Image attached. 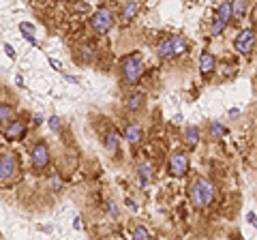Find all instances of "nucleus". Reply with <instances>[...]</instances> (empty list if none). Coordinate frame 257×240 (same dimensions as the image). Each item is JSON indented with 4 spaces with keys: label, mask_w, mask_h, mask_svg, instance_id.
I'll use <instances>...</instances> for the list:
<instances>
[{
    "label": "nucleus",
    "mask_w": 257,
    "mask_h": 240,
    "mask_svg": "<svg viewBox=\"0 0 257 240\" xmlns=\"http://www.w3.org/2000/svg\"><path fill=\"white\" fill-rule=\"evenodd\" d=\"M216 197V187L208 178H199L197 182H193L191 187V202L195 208H206L212 204V199Z\"/></svg>",
    "instance_id": "obj_1"
},
{
    "label": "nucleus",
    "mask_w": 257,
    "mask_h": 240,
    "mask_svg": "<svg viewBox=\"0 0 257 240\" xmlns=\"http://www.w3.org/2000/svg\"><path fill=\"white\" fill-rule=\"evenodd\" d=\"M187 52H189V41L187 37H180V35H174L157 45V54L161 58H176V56H182Z\"/></svg>",
    "instance_id": "obj_2"
},
{
    "label": "nucleus",
    "mask_w": 257,
    "mask_h": 240,
    "mask_svg": "<svg viewBox=\"0 0 257 240\" xmlns=\"http://www.w3.org/2000/svg\"><path fill=\"white\" fill-rule=\"evenodd\" d=\"M144 75V62L140 52H133L131 56H126L122 60V77L128 84H138L140 77Z\"/></svg>",
    "instance_id": "obj_3"
},
{
    "label": "nucleus",
    "mask_w": 257,
    "mask_h": 240,
    "mask_svg": "<svg viewBox=\"0 0 257 240\" xmlns=\"http://www.w3.org/2000/svg\"><path fill=\"white\" fill-rule=\"evenodd\" d=\"M114 22H116V15L111 9H107V7H101V9H96L90 15V26L94 33H99V35H105L107 30L114 26Z\"/></svg>",
    "instance_id": "obj_4"
},
{
    "label": "nucleus",
    "mask_w": 257,
    "mask_h": 240,
    "mask_svg": "<svg viewBox=\"0 0 257 240\" xmlns=\"http://www.w3.org/2000/svg\"><path fill=\"white\" fill-rule=\"evenodd\" d=\"M18 178V159L11 153L0 155V185H11Z\"/></svg>",
    "instance_id": "obj_5"
},
{
    "label": "nucleus",
    "mask_w": 257,
    "mask_h": 240,
    "mask_svg": "<svg viewBox=\"0 0 257 240\" xmlns=\"http://www.w3.org/2000/svg\"><path fill=\"white\" fill-rule=\"evenodd\" d=\"M255 43H257V30L255 28H244V30H240L238 33L236 41H234V47L238 50V54L248 56L253 52Z\"/></svg>",
    "instance_id": "obj_6"
},
{
    "label": "nucleus",
    "mask_w": 257,
    "mask_h": 240,
    "mask_svg": "<svg viewBox=\"0 0 257 240\" xmlns=\"http://www.w3.org/2000/svg\"><path fill=\"white\" fill-rule=\"evenodd\" d=\"M47 165H50V148L45 142H37L32 148V167L37 172H43L47 170Z\"/></svg>",
    "instance_id": "obj_7"
},
{
    "label": "nucleus",
    "mask_w": 257,
    "mask_h": 240,
    "mask_svg": "<svg viewBox=\"0 0 257 240\" xmlns=\"http://www.w3.org/2000/svg\"><path fill=\"white\" fill-rule=\"evenodd\" d=\"M170 174L176 176V178H182V176L189 174V157L182 150H176L170 157Z\"/></svg>",
    "instance_id": "obj_8"
},
{
    "label": "nucleus",
    "mask_w": 257,
    "mask_h": 240,
    "mask_svg": "<svg viewBox=\"0 0 257 240\" xmlns=\"http://www.w3.org/2000/svg\"><path fill=\"white\" fill-rule=\"evenodd\" d=\"M26 131H28V127H26V123L24 120H11L9 125H7V138L9 140H22L24 135H26Z\"/></svg>",
    "instance_id": "obj_9"
},
{
    "label": "nucleus",
    "mask_w": 257,
    "mask_h": 240,
    "mask_svg": "<svg viewBox=\"0 0 257 240\" xmlns=\"http://www.w3.org/2000/svg\"><path fill=\"white\" fill-rule=\"evenodd\" d=\"M199 71H202L204 77L212 75L214 71H216V58H214L210 52H204L202 56H199Z\"/></svg>",
    "instance_id": "obj_10"
},
{
    "label": "nucleus",
    "mask_w": 257,
    "mask_h": 240,
    "mask_svg": "<svg viewBox=\"0 0 257 240\" xmlns=\"http://www.w3.org/2000/svg\"><path fill=\"white\" fill-rule=\"evenodd\" d=\"M124 138L128 140V144L131 146H138V144L144 140V131H142V127L140 125H126V129H124Z\"/></svg>",
    "instance_id": "obj_11"
},
{
    "label": "nucleus",
    "mask_w": 257,
    "mask_h": 240,
    "mask_svg": "<svg viewBox=\"0 0 257 240\" xmlns=\"http://www.w3.org/2000/svg\"><path fill=\"white\" fill-rule=\"evenodd\" d=\"M140 3H122L120 5V20L122 22H131L135 15L140 13Z\"/></svg>",
    "instance_id": "obj_12"
},
{
    "label": "nucleus",
    "mask_w": 257,
    "mask_h": 240,
    "mask_svg": "<svg viewBox=\"0 0 257 240\" xmlns=\"http://www.w3.org/2000/svg\"><path fill=\"white\" fill-rule=\"evenodd\" d=\"M144 103H146V94H142V92H133V94H128L126 101H124V107L128 111H140L144 107Z\"/></svg>",
    "instance_id": "obj_13"
},
{
    "label": "nucleus",
    "mask_w": 257,
    "mask_h": 240,
    "mask_svg": "<svg viewBox=\"0 0 257 240\" xmlns=\"http://www.w3.org/2000/svg\"><path fill=\"white\" fill-rule=\"evenodd\" d=\"M138 178H140V185H142V187L148 185L150 178H152V165H150V163L142 161V163L138 165Z\"/></svg>",
    "instance_id": "obj_14"
},
{
    "label": "nucleus",
    "mask_w": 257,
    "mask_h": 240,
    "mask_svg": "<svg viewBox=\"0 0 257 240\" xmlns=\"http://www.w3.org/2000/svg\"><path fill=\"white\" fill-rule=\"evenodd\" d=\"M105 148L109 150L111 155H118V150H120V138H118V133L111 129L107 135H105Z\"/></svg>",
    "instance_id": "obj_15"
},
{
    "label": "nucleus",
    "mask_w": 257,
    "mask_h": 240,
    "mask_svg": "<svg viewBox=\"0 0 257 240\" xmlns=\"http://www.w3.org/2000/svg\"><path fill=\"white\" fill-rule=\"evenodd\" d=\"M11 118H13V105H9V103H0V127L9 125Z\"/></svg>",
    "instance_id": "obj_16"
},
{
    "label": "nucleus",
    "mask_w": 257,
    "mask_h": 240,
    "mask_svg": "<svg viewBox=\"0 0 257 240\" xmlns=\"http://www.w3.org/2000/svg\"><path fill=\"white\" fill-rule=\"evenodd\" d=\"M79 58H82V62H94L96 50L92 45H82V47H79Z\"/></svg>",
    "instance_id": "obj_17"
},
{
    "label": "nucleus",
    "mask_w": 257,
    "mask_h": 240,
    "mask_svg": "<svg viewBox=\"0 0 257 240\" xmlns=\"http://www.w3.org/2000/svg\"><path fill=\"white\" fill-rule=\"evenodd\" d=\"M216 18L223 20L225 24H229V20H231V3H221L219 9H216Z\"/></svg>",
    "instance_id": "obj_18"
},
{
    "label": "nucleus",
    "mask_w": 257,
    "mask_h": 240,
    "mask_svg": "<svg viewBox=\"0 0 257 240\" xmlns=\"http://www.w3.org/2000/svg\"><path fill=\"white\" fill-rule=\"evenodd\" d=\"M184 142H187L189 146H197L199 144V129L197 127H189V129L184 131Z\"/></svg>",
    "instance_id": "obj_19"
},
{
    "label": "nucleus",
    "mask_w": 257,
    "mask_h": 240,
    "mask_svg": "<svg viewBox=\"0 0 257 240\" xmlns=\"http://www.w3.org/2000/svg\"><path fill=\"white\" fill-rule=\"evenodd\" d=\"M246 13V3H231V20H242Z\"/></svg>",
    "instance_id": "obj_20"
},
{
    "label": "nucleus",
    "mask_w": 257,
    "mask_h": 240,
    "mask_svg": "<svg viewBox=\"0 0 257 240\" xmlns=\"http://www.w3.org/2000/svg\"><path fill=\"white\" fill-rule=\"evenodd\" d=\"M210 133H212L214 140H219V138H223V135H227V129H225L221 123H212L210 125Z\"/></svg>",
    "instance_id": "obj_21"
},
{
    "label": "nucleus",
    "mask_w": 257,
    "mask_h": 240,
    "mask_svg": "<svg viewBox=\"0 0 257 240\" xmlns=\"http://www.w3.org/2000/svg\"><path fill=\"white\" fill-rule=\"evenodd\" d=\"M225 28H227V24H225L223 20H219V18L214 15V20H212V37H219Z\"/></svg>",
    "instance_id": "obj_22"
},
{
    "label": "nucleus",
    "mask_w": 257,
    "mask_h": 240,
    "mask_svg": "<svg viewBox=\"0 0 257 240\" xmlns=\"http://www.w3.org/2000/svg\"><path fill=\"white\" fill-rule=\"evenodd\" d=\"M133 240H148V229L144 225H135L133 227Z\"/></svg>",
    "instance_id": "obj_23"
},
{
    "label": "nucleus",
    "mask_w": 257,
    "mask_h": 240,
    "mask_svg": "<svg viewBox=\"0 0 257 240\" xmlns=\"http://www.w3.org/2000/svg\"><path fill=\"white\" fill-rule=\"evenodd\" d=\"M47 127H50V131H54V133H60V129H62L60 118H58V116H52L50 120H47Z\"/></svg>",
    "instance_id": "obj_24"
},
{
    "label": "nucleus",
    "mask_w": 257,
    "mask_h": 240,
    "mask_svg": "<svg viewBox=\"0 0 257 240\" xmlns=\"http://www.w3.org/2000/svg\"><path fill=\"white\" fill-rule=\"evenodd\" d=\"M50 187H52V191H60L62 180H60V176H58V174H54L52 178H50Z\"/></svg>",
    "instance_id": "obj_25"
},
{
    "label": "nucleus",
    "mask_w": 257,
    "mask_h": 240,
    "mask_svg": "<svg viewBox=\"0 0 257 240\" xmlns=\"http://www.w3.org/2000/svg\"><path fill=\"white\" fill-rule=\"evenodd\" d=\"M20 30H22L24 35H32V33H35V26H32V24L22 22V24H20Z\"/></svg>",
    "instance_id": "obj_26"
},
{
    "label": "nucleus",
    "mask_w": 257,
    "mask_h": 240,
    "mask_svg": "<svg viewBox=\"0 0 257 240\" xmlns=\"http://www.w3.org/2000/svg\"><path fill=\"white\" fill-rule=\"evenodd\" d=\"M246 221L257 229V214H255V212H248V214H246Z\"/></svg>",
    "instance_id": "obj_27"
},
{
    "label": "nucleus",
    "mask_w": 257,
    "mask_h": 240,
    "mask_svg": "<svg viewBox=\"0 0 257 240\" xmlns=\"http://www.w3.org/2000/svg\"><path fill=\"white\" fill-rule=\"evenodd\" d=\"M107 212L111 214V217H118V208H116L114 202H109V204H107Z\"/></svg>",
    "instance_id": "obj_28"
},
{
    "label": "nucleus",
    "mask_w": 257,
    "mask_h": 240,
    "mask_svg": "<svg viewBox=\"0 0 257 240\" xmlns=\"http://www.w3.org/2000/svg\"><path fill=\"white\" fill-rule=\"evenodd\" d=\"M5 52H7V56H9V58H15V50H13V47H11L9 43L5 45Z\"/></svg>",
    "instance_id": "obj_29"
},
{
    "label": "nucleus",
    "mask_w": 257,
    "mask_h": 240,
    "mask_svg": "<svg viewBox=\"0 0 257 240\" xmlns=\"http://www.w3.org/2000/svg\"><path fill=\"white\" fill-rule=\"evenodd\" d=\"M73 227H75V229H82V219H79V217L73 219Z\"/></svg>",
    "instance_id": "obj_30"
},
{
    "label": "nucleus",
    "mask_w": 257,
    "mask_h": 240,
    "mask_svg": "<svg viewBox=\"0 0 257 240\" xmlns=\"http://www.w3.org/2000/svg\"><path fill=\"white\" fill-rule=\"evenodd\" d=\"M126 204H128V206H131V208H133V210H138V204H135V202H133V199H128V202H126Z\"/></svg>",
    "instance_id": "obj_31"
},
{
    "label": "nucleus",
    "mask_w": 257,
    "mask_h": 240,
    "mask_svg": "<svg viewBox=\"0 0 257 240\" xmlns=\"http://www.w3.org/2000/svg\"><path fill=\"white\" fill-rule=\"evenodd\" d=\"M50 65H52L54 69H58V71H60V65H58V62H56V60H50Z\"/></svg>",
    "instance_id": "obj_32"
}]
</instances>
